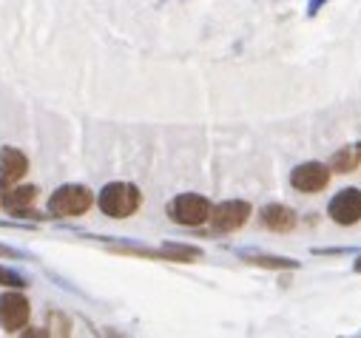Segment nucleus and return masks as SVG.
<instances>
[{
    "mask_svg": "<svg viewBox=\"0 0 361 338\" xmlns=\"http://www.w3.org/2000/svg\"><path fill=\"white\" fill-rule=\"evenodd\" d=\"M29 171V159L26 154H20L18 148L6 145L0 148V185L9 188V185H18Z\"/></svg>",
    "mask_w": 361,
    "mask_h": 338,
    "instance_id": "obj_8",
    "label": "nucleus"
},
{
    "mask_svg": "<svg viewBox=\"0 0 361 338\" xmlns=\"http://www.w3.org/2000/svg\"><path fill=\"white\" fill-rule=\"evenodd\" d=\"M327 216L336 225H355V222H361V191L358 188L338 191L330 199V205H327Z\"/></svg>",
    "mask_w": 361,
    "mask_h": 338,
    "instance_id": "obj_6",
    "label": "nucleus"
},
{
    "mask_svg": "<svg viewBox=\"0 0 361 338\" xmlns=\"http://www.w3.org/2000/svg\"><path fill=\"white\" fill-rule=\"evenodd\" d=\"M0 256H18V250H12V247H4V244H0Z\"/></svg>",
    "mask_w": 361,
    "mask_h": 338,
    "instance_id": "obj_14",
    "label": "nucleus"
},
{
    "mask_svg": "<svg viewBox=\"0 0 361 338\" xmlns=\"http://www.w3.org/2000/svg\"><path fill=\"white\" fill-rule=\"evenodd\" d=\"M94 205V194L85 185H63L49 196L51 216H80Z\"/></svg>",
    "mask_w": 361,
    "mask_h": 338,
    "instance_id": "obj_2",
    "label": "nucleus"
},
{
    "mask_svg": "<svg viewBox=\"0 0 361 338\" xmlns=\"http://www.w3.org/2000/svg\"><path fill=\"white\" fill-rule=\"evenodd\" d=\"M296 222H299V216L288 205H267V208H262V225L267 230H274V233H288V230L296 227Z\"/></svg>",
    "mask_w": 361,
    "mask_h": 338,
    "instance_id": "obj_9",
    "label": "nucleus"
},
{
    "mask_svg": "<svg viewBox=\"0 0 361 338\" xmlns=\"http://www.w3.org/2000/svg\"><path fill=\"white\" fill-rule=\"evenodd\" d=\"M168 216L176 225H185V227H200L202 222H208L211 216V202L200 194H179L176 199H171L168 205Z\"/></svg>",
    "mask_w": 361,
    "mask_h": 338,
    "instance_id": "obj_3",
    "label": "nucleus"
},
{
    "mask_svg": "<svg viewBox=\"0 0 361 338\" xmlns=\"http://www.w3.org/2000/svg\"><path fill=\"white\" fill-rule=\"evenodd\" d=\"M29 301L20 293H4L0 296V327L6 332H18L29 321Z\"/></svg>",
    "mask_w": 361,
    "mask_h": 338,
    "instance_id": "obj_7",
    "label": "nucleus"
},
{
    "mask_svg": "<svg viewBox=\"0 0 361 338\" xmlns=\"http://www.w3.org/2000/svg\"><path fill=\"white\" fill-rule=\"evenodd\" d=\"M290 185L299 194H319L330 185V168L324 162H305L290 171Z\"/></svg>",
    "mask_w": 361,
    "mask_h": 338,
    "instance_id": "obj_4",
    "label": "nucleus"
},
{
    "mask_svg": "<svg viewBox=\"0 0 361 338\" xmlns=\"http://www.w3.org/2000/svg\"><path fill=\"white\" fill-rule=\"evenodd\" d=\"M35 196H37V191L35 188H12V191H6L4 194V202L12 213H26V208L35 202Z\"/></svg>",
    "mask_w": 361,
    "mask_h": 338,
    "instance_id": "obj_11",
    "label": "nucleus"
},
{
    "mask_svg": "<svg viewBox=\"0 0 361 338\" xmlns=\"http://www.w3.org/2000/svg\"><path fill=\"white\" fill-rule=\"evenodd\" d=\"M353 270H355V273H361V256L355 259V265H353Z\"/></svg>",
    "mask_w": 361,
    "mask_h": 338,
    "instance_id": "obj_15",
    "label": "nucleus"
},
{
    "mask_svg": "<svg viewBox=\"0 0 361 338\" xmlns=\"http://www.w3.org/2000/svg\"><path fill=\"white\" fill-rule=\"evenodd\" d=\"M0 284L4 287H26V279L15 270H6V268H0Z\"/></svg>",
    "mask_w": 361,
    "mask_h": 338,
    "instance_id": "obj_13",
    "label": "nucleus"
},
{
    "mask_svg": "<svg viewBox=\"0 0 361 338\" xmlns=\"http://www.w3.org/2000/svg\"><path fill=\"white\" fill-rule=\"evenodd\" d=\"M247 265H256V268H270V270H293V268H299L293 259H279V256H250V253H245L242 256Z\"/></svg>",
    "mask_w": 361,
    "mask_h": 338,
    "instance_id": "obj_12",
    "label": "nucleus"
},
{
    "mask_svg": "<svg viewBox=\"0 0 361 338\" xmlns=\"http://www.w3.org/2000/svg\"><path fill=\"white\" fill-rule=\"evenodd\" d=\"M140 202H142L140 188L137 185H128V182H111V185H106L100 191V199H97L100 211L106 216H111V219H126V216L137 213Z\"/></svg>",
    "mask_w": 361,
    "mask_h": 338,
    "instance_id": "obj_1",
    "label": "nucleus"
},
{
    "mask_svg": "<svg viewBox=\"0 0 361 338\" xmlns=\"http://www.w3.org/2000/svg\"><path fill=\"white\" fill-rule=\"evenodd\" d=\"M208 219H211L214 230H219V233H233V230H239V227L250 219V205L242 202V199H228V202L211 208V216H208Z\"/></svg>",
    "mask_w": 361,
    "mask_h": 338,
    "instance_id": "obj_5",
    "label": "nucleus"
},
{
    "mask_svg": "<svg viewBox=\"0 0 361 338\" xmlns=\"http://www.w3.org/2000/svg\"><path fill=\"white\" fill-rule=\"evenodd\" d=\"M358 165H361V142L336 151L330 156L327 168H330V174H353V171H358Z\"/></svg>",
    "mask_w": 361,
    "mask_h": 338,
    "instance_id": "obj_10",
    "label": "nucleus"
}]
</instances>
